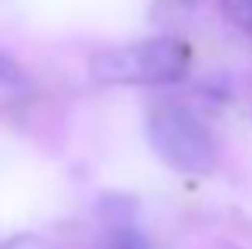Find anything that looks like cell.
<instances>
[{"label":"cell","mask_w":252,"mask_h":249,"mask_svg":"<svg viewBox=\"0 0 252 249\" xmlns=\"http://www.w3.org/2000/svg\"><path fill=\"white\" fill-rule=\"evenodd\" d=\"M102 249H150V243L144 240V233L131 230V227H122V230H112L105 237Z\"/></svg>","instance_id":"4"},{"label":"cell","mask_w":252,"mask_h":249,"mask_svg":"<svg viewBox=\"0 0 252 249\" xmlns=\"http://www.w3.org/2000/svg\"><path fill=\"white\" fill-rule=\"evenodd\" d=\"M147 134L154 150L179 173L204 176L217 166V141L211 128L185 106H160L150 112Z\"/></svg>","instance_id":"2"},{"label":"cell","mask_w":252,"mask_h":249,"mask_svg":"<svg viewBox=\"0 0 252 249\" xmlns=\"http://www.w3.org/2000/svg\"><path fill=\"white\" fill-rule=\"evenodd\" d=\"M10 83H19V67L13 64V58L0 55V87H10Z\"/></svg>","instance_id":"6"},{"label":"cell","mask_w":252,"mask_h":249,"mask_svg":"<svg viewBox=\"0 0 252 249\" xmlns=\"http://www.w3.org/2000/svg\"><path fill=\"white\" fill-rule=\"evenodd\" d=\"M0 249H58V246H51L45 237H35V233H19V237H10L6 243H0Z\"/></svg>","instance_id":"5"},{"label":"cell","mask_w":252,"mask_h":249,"mask_svg":"<svg viewBox=\"0 0 252 249\" xmlns=\"http://www.w3.org/2000/svg\"><path fill=\"white\" fill-rule=\"evenodd\" d=\"M189 67V45L172 35H157L93 55L90 77L105 87H169L185 80Z\"/></svg>","instance_id":"1"},{"label":"cell","mask_w":252,"mask_h":249,"mask_svg":"<svg viewBox=\"0 0 252 249\" xmlns=\"http://www.w3.org/2000/svg\"><path fill=\"white\" fill-rule=\"evenodd\" d=\"M220 13L227 16L230 26L252 38V0H220Z\"/></svg>","instance_id":"3"}]
</instances>
